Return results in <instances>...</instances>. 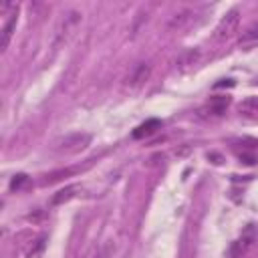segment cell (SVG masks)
Returning a JSON list of instances; mask_svg holds the SVG:
<instances>
[{
  "instance_id": "6da1fadb",
  "label": "cell",
  "mask_w": 258,
  "mask_h": 258,
  "mask_svg": "<svg viewBox=\"0 0 258 258\" xmlns=\"http://www.w3.org/2000/svg\"><path fill=\"white\" fill-rule=\"evenodd\" d=\"M81 20H83V14H81L79 10H67V12L60 16V20H58V24H56V28H54V44L64 42V40L71 36V32L79 26Z\"/></svg>"
},
{
  "instance_id": "7a4b0ae2",
  "label": "cell",
  "mask_w": 258,
  "mask_h": 258,
  "mask_svg": "<svg viewBox=\"0 0 258 258\" xmlns=\"http://www.w3.org/2000/svg\"><path fill=\"white\" fill-rule=\"evenodd\" d=\"M91 143V135L89 133H71L62 139L56 141V149L64 151V153H79L85 147H89Z\"/></svg>"
},
{
  "instance_id": "3957f363",
  "label": "cell",
  "mask_w": 258,
  "mask_h": 258,
  "mask_svg": "<svg viewBox=\"0 0 258 258\" xmlns=\"http://www.w3.org/2000/svg\"><path fill=\"white\" fill-rule=\"evenodd\" d=\"M238 24H240V10H238V8H232V10L226 12V14L222 16V20L218 22V26H216V38H218V40L230 38V36L236 32Z\"/></svg>"
},
{
  "instance_id": "277c9868",
  "label": "cell",
  "mask_w": 258,
  "mask_h": 258,
  "mask_svg": "<svg viewBox=\"0 0 258 258\" xmlns=\"http://www.w3.org/2000/svg\"><path fill=\"white\" fill-rule=\"evenodd\" d=\"M254 236H256V232H254V226H248L244 232H242V236L232 244V248H230V256L232 258H238L240 254H244L250 246H252V242H254Z\"/></svg>"
},
{
  "instance_id": "5b68a950",
  "label": "cell",
  "mask_w": 258,
  "mask_h": 258,
  "mask_svg": "<svg viewBox=\"0 0 258 258\" xmlns=\"http://www.w3.org/2000/svg\"><path fill=\"white\" fill-rule=\"evenodd\" d=\"M149 75H151V67L147 64V62H139L129 75H127V87H131V89H137V87H141L147 79H149Z\"/></svg>"
},
{
  "instance_id": "8992f818",
  "label": "cell",
  "mask_w": 258,
  "mask_h": 258,
  "mask_svg": "<svg viewBox=\"0 0 258 258\" xmlns=\"http://www.w3.org/2000/svg\"><path fill=\"white\" fill-rule=\"evenodd\" d=\"M238 46L242 50H252L258 46V24H250L238 38Z\"/></svg>"
},
{
  "instance_id": "52a82bcc",
  "label": "cell",
  "mask_w": 258,
  "mask_h": 258,
  "mask_svg": "<svg viewBox=\"0 0 258 258\" xmlns=\"http://www.w3.org/2000/svg\"><path fill=\"white\" fill-rule=\"evenodd\" d=\"M77 191H81V185H77V183H73V185H67V187L58 189V191L52 196L50 204H52V206H62V204L71 202V200L77 196Z\"/></svg>"
},
{
  "instance_id": "ba28073f",
  "label": "cell",
  "mask_w": 258,
  "mask_h": 258,
  "mask_svg": "<svg viewBox=\"0 0 258 258\" xmlns=\"http://www.w3.org/2000/svg\"><path fill=\"white\" fill-rule=\"evenodd\" d=\"M191 16H194V12H191L189 8H183V10L175 12V14L169 18L167 28H169V30H179V28H183V26H185V24L191 20Z\"/></svg>"
},
{
  "instance_id": "9c48e42d",
  "label": "cell",
  "mask_w": 258,
  "mask_h": 258,
  "mask_svg": "<svg viewBox=\"0 0 258 258\" xmlns=\"http://www.w3.org/2000/svg\"><path fill=\"white\" fill-rule=\"evenodd\" d=\"M157 129H161V121H159V119H147L145 123H141V125L133 131V137H135V139H143V137L153 135Z\"/></svg>"
},
{
  "instance_id": "30bf717a",
  "label": "cell",
  "mask_w": 258,
  "mask_h": 258,
  "mask_svg": "<svg viewBox=\"0 0 258 258\" xmlns=\"http://www.w3.org/2000/svg\"><path fill=\"white\" fill-rule=\"evenodd\" d=\"M16 14H18V10H14L12 14H6L8 20L2 28V48H8V44H10V38H12L14 28H16Z\"/></svg>"
},
{
  "instance_id": "8fae6325",
  "label": "cell",
  "mask_w": 258,
  "mask_h": 258,
  "mask_svg": "<svg viewBox=\"0 0 258 258\" xmlns=\"http://www.w3.org/2000/svg\"><path fill=\"white\" fill-rule=\"evenodd\" d=\"M228 103H230V97H226V95L212 97V99L208 101V111H210L212 115H222V113L226 111Z\"/></svg>"
},
{
  "instance_id": "7c38bea8",
  "label": "cell",
  "mask_w": 258,
  "mask_h": 258,
  "mask_svg": "<svg viewBox=\"0 0 258 258\" xmlns=\"http://www.w3.org/2000/svg\"><path fill=\"white\" fill-rule=\"evenodd\" d=\"M44 248H46V236H40L32 242V246L28 248L26 252V258H40L44 254Z\"/></svg>"
},
{
  "instance_id": "4fadbf2b",
  "label": "cell",
  "mask_w": 258,
  "mask_h": 258,
  "mask_svg": "<svg viewBox=\"0 0 258 258\" xmlns=\"http://www.w3.org/2000/svg\"><path fill=\"white\" fill-rule=\"evenodd\" d=\"M198 56H200V50H198V48H189V50H185V52L175 60V64H177L179 69H183V67H187V64H194V62L198 60Z\"/></svg>"
},
{
  "instance_id": "5bb4252c",
  "label": "cell",
  "mask_w": 258,
  "mask_h": 258,
  "mask_svg": "<svg viewBox=\"0 0 258 258\" xmlns=\"http://www.w3.org/2000/svg\"><path fill=\"white\" fill-rule=\"evenodd\" d=\"M28 181H30V179H28L26 173H16V175L10 179V191H18V189H22Z\"/></svg>"
},
{
  "instance_id": "9a60e30c",
  "label": "cell",
  "mask_w": 258,
  "mask_h": 258,
  "mask_svg": "<svg viewBox=\"0 0 258 258\" xmlns=\"http://www.w3.org/2000/svg\"><path fill=\"white\" fill-rule=\"evenodd\" d=\"M256 105H258V101H256Z\"/></svg>"
}]
</instances>
